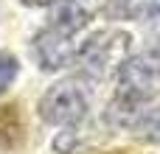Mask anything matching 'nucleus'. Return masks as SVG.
<instances>
[{"instance_id":"1","label":"nucleus","mask_w":160,"mask_h":154,"mask_svg":"<svg viewBox=\"0 0 160 154\" xmlns=\"http://www.w3.org/2000/svg\"><path fill=\"white\" fill-rule=\"evenodd\" d=\"M96 87L98 84L93 79H87L84 73L62 76L42 93L37 112L48 126H59V129L73 126L90 115L93 101H96Z\"/></svg>"},{"instance_id":"2","label":"nucleus","mask_w":160,"mask_h":154,"mask_svg":"<svg viewBox=\"0 0 160 154\" xmlns=\"http://www.w3.org/2000/svg\"><path fill=\"white\" fill-rule=\"evenodd\" d=\"M132 56V34L112 25V28H98L93 31L82 48H79V73H84L87 79L107 81V79H118L121 67L129 62Z\"/></svg>"},{"instance_id":"3","label":"nucleus","mask_w":160,"mask_h":154,"mask_svg":"<svg viewBox=\"0 0 160 154\" xmlns=\"http://www.w3.org/2000/svg\"><path fill=\"white\" fill-rule=\"evenodd\" d=\"M79 48L82 42H76L73 34L59 31L53 25H42L31 39V53L45 73H59L73 67L79 62Z\"/></svg>"},{"instance_id":"4","label":"nucleus","mask_w":160,"mask_h":154,"mask_svg":"<svg viewBox=\"0 0 160 154\" xmlns=\"http://www.w3.org/2000/svg\"><path fill=\"white\" fill-rule=\"evenodd\" d=\"M115 132L110 129V123L104 121V115L98 118H84L73 126H65L56 137H53V152L56 154H90L98 152L107 137H112Z\"/></svg>"},{"instance_id":"5","label":"nucleus","mask_w":160,"mask_h":154,"mask_svg":"<svg viewBox=\"0 0 160 154\" xmlns=\"http://www.w3.org/2000/svg\"><path fill=\"white\" fill-rule=\"evenodd\" d=\"M104 6H107L104 0H53L48 6V22L45 25H53L59 31L79 36V31H84Z\"/></svg>"},{"instance_id":"6","label":"nucleus","mask_w":160,"mask_h":154,"mask_svg":"<svg viewBox=\"0 0 160 154\" xmlns=\"http://www.w3.org/2000/svg\"><path fill=\"white\" fill-rule=\"evenodd\" d=\"M104 11L112 20H127L160 31V0H107Z\"/></svg>"},{"instance_id":"7","label":"nucleus","mask_w":160,"mask_h":154,"mask_svg":"<svg viewBox=\"0 0 160 154\" xmlns=\"http://www.w3.org/2000/svg\"><path fill=\"white\" fill-rule=\"evenodd\" d=\"M25 137V123L17 104L0 107V149H17Z\"/></svg>"},{"instance_id":"8","label":"nucleus","mask_w":160,"mask_h":154,"mask_svg":"<svg viewBox=\"0 0 160 154\" xmlns=\"http://www.w3.org/2000/svg\"><path fill=\"white\" fill-rule=\"evenodd\" d=\"M132 135H135V140H141L146 146H160V104L141 118V123L135 126Z\"/></svg>"},{"instance_id":"9","label":"nucleus","mask_w":160,"mask_h":154,"mask_svg":"<svg viewBox=\"0 0 160 154\" xmlns=\"http://www.w3.org/2000/svg\"><path fill=\"white\" fill-rule=\"evenodd\" d=\"M17 76H20V62H17V56L0 51V95L14 84Z\"/></svg>"},{"instance_id":"10","label":"nucleus","mask_w":160,"mask_h":154,"mask_svg":"<svg viewBox=\"0 0 160 154\" xmlns=\"http://www.w3.org/2000/svg\"><path fill=\"white\" fill-rule=\"evenodd\" d=\"M20 3H22V6H31V8H37V6H45V8H48L53 0H20Z\"/></svg>"},{"instance_id":"11","label":"nucleus","mask_w":160,"mask_h":154,"mask_svg":"<svg viewBox=\"0 0 160 154\" xmlns=\"http://www.w3.org/2000/svg\"><path fill=\"white\" fill-rule=\"evenodd\" d=\"M110 154H127V152H110Z\"/></svg>"}]
</instances>
